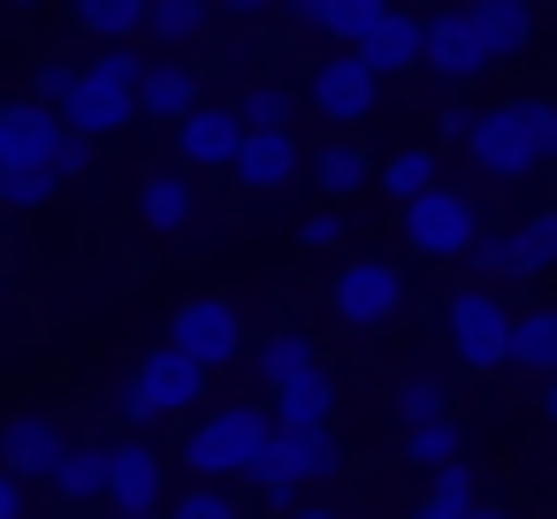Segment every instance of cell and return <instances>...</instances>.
I'll use <instances>...</instances> for the list:
<instances>
[{"label": "cell", "instance_id": "13", "mask_svg": "<svg viewBox=\"0 0 557 519\" xmlns=\"http://www.w3.org/2000/svg\"><path fill=\"white\" fill-rule=\"evenodd\" d=\"M306 169H313V153H298V138H290V131H252L230 176H237V191H260V199H275V191H290Z\"/></svg>", "mask_w": 557, "mask_h": 519}, {"label": "cell", "instance_id": "15", "mask_svg": "<svg viewBox=\"0 0 557 519\" xmlns=\"http://www.w3.org/2000/svg\"><path fill=\"white\" fill-rule=\"evenodd\" d=\"M108 504L153 519V504H161V450H153L146 435H123V443L108 450Z\"/></svg>", "mask_w": 557, "mask_h": 519}, {"label": "cell", "instance_id": "21", "mask_svg": "<svg viewBox=\"0 0 557 519\" xmlns=\"http://www.w3.org/2000/svg\"><path fill=\"white\" fill-rule=\"evenodd\" d=\"M70 24L100 47H138V32H153V9L146 0H85V9H70Z\"/></svg>", "mask_w": 557, "mask_h": 519}, {"label": "cell", "instance_id": "11", "mask_svg": "<svg viewBox=\"0 0 557 519\" xmlns=\"http://www.w3.org/2000/svg\"><path fill=\"white\" fill-rule=\"evenodd\" d=\"M77 443L62 435V420L54 412H39V405H24L9 428H0V466L9 473H24V481H47L54 489V473H62V458H70Z\"/></svg>", "mask_w": 557, "mask_h": 519}, {"label": "cell", "instance_id": "33", "mask_svg": "<svg viewBox=\"0 0 557 519\" xmlns=\"http://www.w3.org/2000/svg\"><path fill=\"white\" fill-rule=\"evenodd\" d=\"M85 77L108 85V92H123V100H138L146 77H153V54H138V47H100V54L85 62Z\"/></svg>", "mask_w": 557, "mask_h": 519}, {"label": "cell", "instance_id": "1", "mask_svg": "<svg viewBox=\"0 0 557 519\" xmlns=\"http://www.w3.org/2000/svg\"><path fill=\"white\" fill-rule=\"evenodd\" d=\"M466 161L496 184L534 176L542 161H557V100H488L481 123H473Z\"/></svg>", "mask_w": 557, "mask_h": 519}, {"label": "cell", "instance_id": "37", "mask_svg": "<svg viewBox=\"0 0 557 519\" xmlns=\"http://www.w3.org/2000/svg\"><path fill=\"white\" fill-rule=\"evenodd\" d=\"M519 252H527V268L542 275V268H557V207H542V214H527L519 222Z\"/></svg>", "mask_w": 557, "mask_h": 519}, {"label": "cell", "instance_id": "7", "mask_svg": "<svg viewBox=\"0 0 557 519\" xmlns=\"http://www.w3.org/2000/svg\"><path fill=\"white\" fill-rule=\"evenodd\" d=\"M169 344H176L191 367L222 374V367L245 351V321H237V306H230V298H184V306L169 313Z\"/></svg>", "mask_w": 557, "mask_h": 519}, {"label": "cell", "instance_id": "6", "mask_svg": "<svg viewBox=\"0 0 557 519\" xmlns=\"http://www.w3.org/2000/svg\"><path fill=\"white\" fill-rule=\"evenodd\" d=\"M329 313H336L344 329L374 336V329H389V321L405 313V275H397L389 260H344V268L329 275Z\"/></svg>", "mask_w": 557, "mask_h": 519}, {"label": "cell", "instance_id": "14", "mask_svg": "<svg viewBox=\"0 0 557 519\" xmlns=\"http://www.w3.org/2000/svg\"><path fill=\"white\" fill-rule=\"evenodd\" d=\"M199 108H207L199 70H191L184 54H153V77H146V92H138V123H169V131H184Z\"/></svg>", "mask_w": 557, "mask_h": 519}, {"label": "cell", "instance_id": "27", "mask_svg": "<svg viewBox=\"0 0 557 519\" xmlns=\"http://www.w3.org/2000/svg\"><path fill=\"white\" fill-rule=\"evenodd\" d=\"M397 450H405V466H420V473L435 481V473L466 466V428H458V420H435V428H412V435H397Z\"/></svg>", "mask_w": 557, "mask_h": 519}, {"label": "cell", "instance_id": "26", "mask_svg": "<svg viewBox=\"0 0 557 519\" xmlns=\"http://www.w3.org/2000/svg\"><path fill=\"white\" fill-rule=\"evenodd\" d=\"M466 268H473V283H488V291H504V283H527L534 268H527V252H519V230H481V245L466 252Z\"/></svg>", "mask_w": 557, "mask_h": 519}, {"label": "cell", "instance_id": "40", "mask_svg": "<svg viewBox=\"0 0 557 519\" xmlns=\"http://www.w3.org/2000/svg\"><path fill=\"white\" fill-rule=\"evenodd\" d=\"M344 237H351V230H344V214H336V207H321V214H306V222H298V252H336Z\"/></svg>", "mask_w": 557, "mask_h": 519}, {"label": "cell", "instance_id": "10", "mask_svg": "<svg viewBox=\"0 0 557 519\" xmlns=\"http://www.w3.org/2000/svg\"><path fill=\"white\" fill-rule=\"evenodd\" d=\"M70 146V123H62V108H47V100H9L0 108V169H54V153Z\"/></svg>", "mask_w": 557, "mask_h": 519}, {"label": "cell", "instance_id": "19", "mask_svg": "<svg viewBox=\"0 0 557 519\" xmlns=\"http://www.w3.org/2000/svg\"><path fill=\"white\" fill-rule=\"evenodd\" d=\"M321 367V351H313V336L306 329H275V336H260V351H252V382L268 390V397H283L298 374H313Z\"/></svg>", "mask_w": 557, "mask_h": 519}, {"label": "cell", "instance_id": "18", "mask_svg": "<svg viewBox=\"0 0 557 519\" xmlns=\"http://www.w3.org/2000/svg\"><path fill=\"white\" fill-rule=\"evenodd\" d=\"M62 123H70L77 138H92V146H100V138H123V131L138 123V100H123V92H108V85H92V77H85V85L70 92V108H62Z\"/></svg>", "mask_w": 557, "mask_h": 519}, {"label": "cell", "instance_id": "12", "mask_svg": "<svg viewBox=\"0 0 557 519\" xmlns=\"http://www.w3.org/2000/svg\"><path fill=\"white\" fill-rule=\"evenodd\" d=\"M176 138V169H237V153H245V115H237V100H207L184 131H169Z\"/></svg>", "mask_w": 557, "mask_h": 519}, {"label": "cell", "instance_id": "29", "mask_svg": "<svg viewBox=\"0 0 557 519\" xmlns=\"http://www.w3.org/2000/svg\"><path fill=\"white\" fill-rule=\"evenodd\" d=\"M108 450H115V443H77V450L62 458V473H54V496H62V504H100V496H108Z\"/></svg>", "mask_w": 557, "mask_h": 519}, {"label": "cell", "instance_id": "24", "mask_svg": "<svg viewBox=\"0 0 557 519\" xmlns=\"http://www.w3.org/2000/svg\"><path fill=\"white\" fill-rule=\"evenodd\" d=\"M466 9H473V24H481V39H488L496 62H519V54H527L534 9H519V0H466Z\"/></svg>", "mask_w": 557, "mask_h": 519}, {"label": "cell", "instance_id": "28", "mask_svg": "<svg viewBox=\"0 0 557 519\" xmlns=\"http://www.w3.org/2000/svg\"><path fill=\"white\" fill-rule=\"evenodd\" d=\"M382 24H389L382 0H321V39H336L344 54H359Z\"/></svg>", "mask_w": 557, "mask_h": 519}, {"label": "cell", "instance_id": "41", "mask_svg": "<svg viewBox=\"0 0 557 519\" xmlns=\"http://www.w3.org/2000/svg\"><path fill=\"white\" fill-rule=\"evenodd\" d=\"M283 9H268V0H230V9H214V24H230V32H260V24H275Z\"/></svg>", "mask_w": 557, "mask_h": 519}, {"label": "cell", "instance_id": "43", "mask_svg": "<svg viewBox=\"0 0 557 519\" xmlns=\"http://www.w3.org/2000/svg\"><path fill=\"white\" fill-rule=\"evenodd\" d=\"M0 519H32V481L24 473H0Z\"/></svg>", "mask_w": 557, "mask_h": 519}, {"label": "cell", "instance_id": "47", "mask_svg": "<svg viewBox=\"0 0 557 519\" xmlns=\"http://www.w3.org/2000/svg\"><path fill=\"white\" fill-rule=\"evenodd\" d=\"M108 519H138V511H108Z\"/></svg>", "mask_w": 557, "mask_h": 519}, {"label": "cell", "instance_id": "42", "mask_svg": "<svg viewBox=\"0 0 557 519\" xmlns=\"http://www.w3.org/2000/svg\"><path fill=\"white\" fill-rule=\"evenodd\" d=\"M77 176H92V138L70 131V146L54 153V184H77Z\"/></svg>", "mask_w": 557, "mask_h": 519}, {"label": "cell", "instance_id": "8", "mask_svg": "<svg viewBox=\"0 0 557 519\" xmlns=\"http://www.w3.org/2000/svg\"><path fill=\"white\" fill-rule=\"evenodd\" d=\"M306 100H313V115H321V123L351 131V123H367V115H374L382 77H374L359 54H321V62L306 70Z\"/></svg>", "mask_w": 557, "mask_h": 519}, {"label": "cell", "instance_id": "34", "mask_svg": "<svg viewBox=\"0 0 557 519\" xmlns=\"http://www.w3.org/2000/svg\"><path fill=\"white\" fill-rule=\"evenodd\" d=\"M237 115H245V131H290L298 92H290V85H275V77H260V85H245V92H237Z\"/></svg>", "mask_w": 557, "mask_h": 519}, {"label": "cell", "instance_id": "25", "mask_svg": "<svg viewBox=\"0 0 557 519\" xmlns=\"http://www.w3.org/2000/svg\"><path fill=\"white\" fill-rule=\"evenodd\" d=\"M329 412H336V374H329V367L298 374V382L275 397V428H329Z\"/></svg>", "mask_w": 557, "mask_h": 519}, {"label": "cell", "instance_id": "16", "mask_svg": "<svg viewBox=\"0 0 557 519\" xmlns=\"http://www.w3.org/2000/svg\"><path fill=\"white\" fill-rule=\"evenodd\" d=\"M359 62L389 85V77H412V70H428V16H412V9H389V24L359 47Z\"/></svg>", "mask_w": 557, "mask_h": 519}, {"label": "cell", "instance_id": "38", "mask_svg": "<svg viewBox=\"0 0 557 519\" xmlns=\"http://www.w3.org/2000/svg\"><path fill=\"white\" fill-rule=\"evenodd\" d=\"M169 519H245V511H237V496H230V489L199 481V489H184V496L169 504Z\"/></svg>", "mask_w": 557, "mask_h": 519}, {"label": "cell", "instance_id": "5", "mask_svg": "<svg viewBox=\"0 0 557 519\" xmlns=\"http://www.w3.org/2000/svg\"><path fill=\"white\" fill-rule=\"evenodd\" d=\"M397 237H405V252H420V260H466V252L481 245V207H473L458 184H443V191H428L420 207H405Z\"/></svg>", "mask_w": 557, "mask_h": 519}, {"label": "cell", "instance_id": "3", "mask_svg": "<svg viewBox=\"0 0 557 519\" xmlns=\"http://www.w3.org/2000/svg\"><path fill=\"white\" fill-rule=\"evenodd\" d=\"M199 397H207V367H191L176 344L138 351V359H131V374H115V390H108L115 420H131V428L184 420V412H199Z\"/></svg>", "mask_w": 557, "mask_h": 519}, {"label": "cell", "instance_id": "44", "mask_svg": "<svg viewBox=\"0 0 557 519\" xmlns=\"http://www.w3.org/2000/svg\"><path fill=\"white\" fill-rule=\"evenodd\" d=\"M542 420L557 428V382H542Z\"/></svg>", "mask_w": 557, "mask_h": 519}, {"label": "cell", "instance_id": "9", "mask_svg": "<svg viewBox=\"0 0 557 519\" xmlns=\"http://www.w3.org/2000/svg\"><path fill=\"white\" fill-rule=\"evenodd\" d=\"M488 70H496V54H488L473 9H435L428 16V77L458 92V85H481Z\"/></svg>", "mask_w": 557, "mask_h": 519}, {"label": "cell", "instance_id": "22", "mask_svg": "<svg viewBox=\"0 0 557 519\" xmlns=\"http://www.w3.org/2000/svg\"><path fill=\"white\" fill-rule=\"evenodd\" d=\"M275 450H283V466H290L298 481H336V473H344V443H336V428H283Z\"/></svg>", "mask_w": 557, "mask_h": 519}, {"label": "cell", "instance_id": "31", "mask_svg": "<svg viewBox=\"0 0 557 519\" xmlns=\"http://www.w3.org/2000/svg\"><path fill=\"white\" fill-rule=\"evenodd\" d=\"M306 184H313L321 199H351V191L367 184V153L336 138V146H321V153H313V169H306Z\"/></svg>", "mask_w": 557, "mask_h": 519}, {"label": "cell", "instance_id": "2", "mask_svg": "<svg viewBox=\"0 0 557 519\" xmlns=\"http://www.w3.org/2000/svg\"><path fill=\"white\" fill-rule=\"evenodd\" d=\"M275 412L268 405H252V397H230V405H214L207 420H191L184 428V466L199 473V481H237V473H260L268 466V450H275Z\"/></svg>", "mask_w": 557, "mask_h": 519}, {"label": "cell", "instance_id": "32", "mask_svg": "<svg viewBox=\"0 0 557 519\" xmlns=\"http://www.w3.org/2000/svg\"><path fill=\"white\" fill-rule=\"evenodd\" d=\"M481 511V489H473V466H450L428 481V496L412 504V519H473Z\"/></svg>", "mask_w": 557, "mask_h": 519}, {"label": "cell", "instance_id": "39", "mask_svg": "<svg viewBox=\"0 0 557 519\" xmlns=\"http://www.w3.org/2000/svg\"><path fill=\"white\" fill-rule=\"evenodd\" d=\"M85 85V70H70V62H32V100H47V108H70V92Z\"/></svg>", "mask_w": 557, "mask_h": 519}, {"label": "cell", "instance_id": "46", "mask_svg": "<svg viewBox=\"0 0 557 519\" xmlns=\"http://www.w3.org/2000/svg\"><path fill=\"white\" fill-rule=\"evenodd\" d=\"M298 519H351V511H329V504H306Z\"/></svg>", "mask_w": 557, "mask_h": 519}, {"label": "cell", "instance_id": "36", "mask_svg": "<svg viewBox=\"0 0 557 519\" xmlns=\"http://www.w3.org/2000/svg\"><path fill=\"white\" fill-rule=\"evenodd\" d=\"M54 191H62L54 169H0V207H9V214H39Z\"/></svg>", "mask_w": 557, "mask_h": 519}, {"label": "cell", "instance_id": "17", "mask_svg": "<svg viewBox=\"0 0 557 519\" xmlns=\"http://www.w3.org/2000/svg\"><path fill=\"white\" fill-rule=\"evenodd\" d=\"M191 214H199V191H191L184 169H146L138 176V222L146 230L176 237V230H191Z\"/></svg>", "mask_w": 557, "mask_h": 519}, {"label": "cell", "instance_id": "23", "mask_svg": "<svg viewBox=\"0 0 557 519\" xmlns=\"http://www.w3.org/2000/svg\"><path fill=\"white\" fill-rule=\"evenodd\" d=\"M511 367L534 382H557V306H527L511 329Z\"/></svg>", "mask_w": 557, "mask_h": 519}, {"label": "cell", "instance_id": "30", "mask_svg": "<svg viewBox=\"0 0 557 519\" xmlns=\"http://www.w3.org/2000/svg\"><path fill=\"white\" fill-rule=\"evenodd\" d=\"M389 405H397V435H412V428H435V420H450V390H443L435 374H405V382L389 390Z\"/></svg>", "mask_w": 557, "mask_h": 519}, {"label": "cell", "instance_id": "4", "mask_svg": "<svg viewBox=\"0 0 557 519\" xmlns=\"http://www.w3.org/2000/svg\"><path fill=\"white\" fill-rule=\"evenodd\" d=\"M511 329H519V313H511L504 291H488V283H466V291L443 298V344H450V359H458L466 374L511 367Z\"/></svg>", "mask_w": 557, "mask_h": 519}, {"label": "cell", "instance_id": "35", "mask_svg": "<svg viewBox=\"0 0 557 519\" xmlns=\"http://www.w3.org/2000/svg\"><path fill=\"white\" fill-rule=\"evenodd\" d=\"M207 24H214L207 0H153V39H161L169 54H176V47H191Z\"/></svg>", "mask_w": 557, "mask_h": 519}, {"label": "cell", "instance_id": "45", "mask_svg": "<svg viewBox=\"0 0 557 519\" xmlns=\"http://www.w3.org/2000/svg\"><path fill=\"white\" fill-rule=\"evenodd\" d=\"M473 519H519V511H511V504H481Z\"/></svg>", "mask_w": 557, "mask_h": 519}, {"label": "cell", "instance_id": "20", "mask_svg": "<svg viewBox=\"0 0 557 519\" xmlns=\"http://www.w3.org/2000/svg\"><path fill=\"white\" fill-rule=\"evenodd\" d=\"M374 184H382V199L420 207L428 191H443V153H435V146H397V153L374 169Z\"/></svg>", "mask_w": 557, "mask_h": 519}]
</instances>
